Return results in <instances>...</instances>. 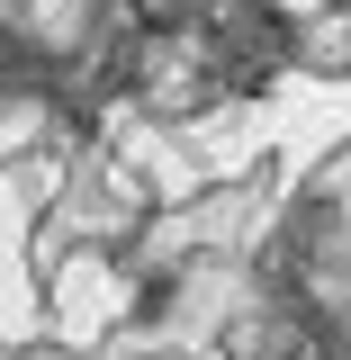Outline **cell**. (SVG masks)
I'll use <instances>...</instances> for the list:
<instances>
[{
  "instance_id": "obj_1",
  "label": "cell",
  "mask_w": 351,
  "mask_h": 360,
  "mask_svg": "<svg viewBox=\"0 0 351 360\" xmlns=\"http://www.w3.org/2000/svg\"><path fill=\"white\" fill-rule=\"evenodd\" d=\"M288 360H351V352H343V324H324V315H298V333H288Z\"/></svg>"
}]
</instances>
